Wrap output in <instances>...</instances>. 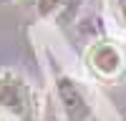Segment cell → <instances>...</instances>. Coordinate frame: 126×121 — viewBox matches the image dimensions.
Masks as SVG:
<instances>
[{"instance_id": "5b68a950", "label": "cell", "mask_w": 126, "mask_h": 121, "mask_svg": "<svg viewBox=\"0 0 126 121\" xmlns=\"http://www.w3.org/2000/svg\"><path fill=\"white\" fill-rule=\"evenodd\" d=\"M116 8H119V15H121V23L126 25V0H116Z\"/></svg>"}, {"instance_id": "7a4b0ae2", "label": "cell", "mask_w": 126, "mask_h": 121, "mask_svg": "<svg viewBox=\"0 0 126 121\" xmlns=\"http://www.w3.org/2000/svg\"><path fill=\"white\" fill-rule=\"evenodd\" d=\"M58 98L63 104V111H66L68 121H86L91 116V106H88L86 96H83V91L71 78L58 81Z\"/></svg>"}, {"instance_id": "277c9868", "label": "cell", "mask_w": 126, "mask_h": 121, "mask_svg": "<svg viewBox=\"0 0 126 121\" xmlns=\"http://www.w3.org/2000/svg\"><path fill=\"white\" fill-rule=\"evenodd\" d=\"M88 60H91L93 71H98V73H103V76H113V73L121 68V56H119V50L113 48V45H109V43H98L96 48H91Z\"/></svg>"}, {"instance_id": "6da1fadb", "label": "cell", "mask_w": 126, "mask_h": 121, "mask_svg": "<svg viewBox=\"0 0 126 121\" xmlns=\"http://www.w3.org/2000/svg\"><path fill=\"white\" fill-rule=\"evenodd\" d=\"M0 108L20 121H28L33 116V93L20 76L15 73L0 76Z\"/></svg>"}, {"instance_id": "3957f363", "label": "cell", "mask_w": 126, "mask_h": 121, "mask_svg": "<svg viewBox=\"0 0 126 121\" xmlns=\"http://www.w3.org/2000/svg\"><path fill=\"white\" fill-rule=\"evenodd\" d=\"M78 5H81V0H35L38 15L50 20V23H58V25H66L76 15Z\"/></svg>"}]
</instances>
